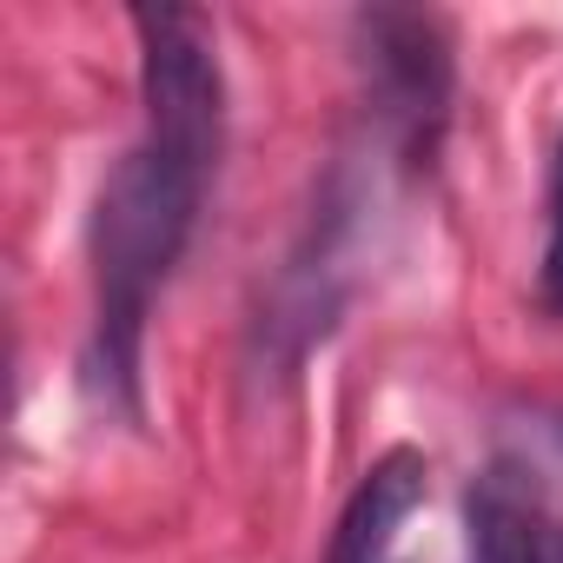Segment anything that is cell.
<instances>
[{
    "instance_id": "6da1fadb",
    "label": "cell",
    "mask_w": 563,
    "mask_h": 563,
    "mask_svg": "<svg viewBox=\"0 0 563 563\" xmlns=\"http://www.w3.org/2000/svg\"><path fill=\"white\" fill-rule=\"evenodd\" d=\"M140 93L146 133L107 173L93 199V339H87V385L140 418V339L153 292L173 278L199 199L219 173L225 146V80L199 14L186 8H140Z\"/></svg>"
},
{
    "instance_id": "7a4b0ae2",
    "label": "cell",
    "mask_w": 563,
    "mask_h": 563,
    "mask_svg": "<svg viewBox=\"0 0 563 563\" xmlns=\"http://www.w3.org/2000/svg\"><path fill=\"white\" fill-rule=\"evenodd\" d=\"M358 60L372 80L378 126L391 133L398 159L418 173L438 159L444 120H451V41L444 21L411 8H372L358 14Z\"/></svg>"
},
{
    "instance_id": "3957f363",
    "label": "cell",
    "mask_w": 563,
    "mask_h": 563,
    "mask_svg": "<svg viewBox=\"0 0 563 563\" xmlns=\"http://www.w3.org/2000/svg\"><path fill=\"white\" fill-rule=\"evenodd\" d=\"M464 523H471V563H556L563 556V537L550 530L537 484L510 464L471 484Z\"/></svg>"
},
{
    "instance_id": "277c9868",
    "label": "cell",
    "mask_w": 563,
    "mask_h": 563,
    "mask_svg": "<svg viewBox=\"0 0 563 563\" xmlns=\"http://www.w3.org/2000/svg\"><path fill=\"white\" fill-rule=\"evenodd\" d=\"M424 477H431V464L418 451H385L358 477V490H352V504H345V517L332 530V556L325 563H385L398 523L424 504Z\"/></svg>"
},
{
    "instance_id": "5b68a950",
    "label": "cell",
    "mask_w": 563,
    "mask_h": 563,
    "mask_svg": "<svg viewBox=\"0 0 563 563\" xmlns=\"http://www.w3.org/2000/svg\"><path fill=\"white\" fill-rule=\"evenodd\" d=\"M543 292L563 312V159H556V186H550V252H543Z\"/></svg>"
},
{
    "instance_id": "8992f818",
    "label": "cell",
    "mask_w": 563,
    "mask_h": 563,
    "mask_svg": "<svg viewBox=\"0 0 563 563\" xmlns=\"http://www.w3.org/2000/svg\"><path fill=\"white\" fill-rule=\"evenodd\" d=\"M556 563H563V556H556Z\"/></svg>"
}]
</instances>
